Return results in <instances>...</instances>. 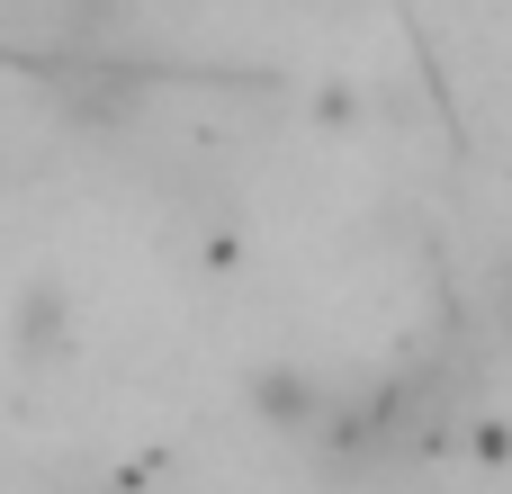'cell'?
Returning a JSON list of instances; mask_svg holds the SVG:
<instances>
[{"instance_id":"6da1fadb","label":"cell","mask_w":512,"mask_h":494,"mask_svg":"<svg viewBox=\"0 0 512 494\" xmlns=\"http://www.w3.org/2000/svg\"><path fill=\"white\" fill-rule=\"evenodd\" d=\"M252 405H261L279 432H315V423H324V387H315L306 369H261V378H252Z\"/></svg>"},{"instance_id":"7a4b0ae2","label":"cell","mask_w":512,"mask_h":494,"mask_svg":"<svg viewBox=\"0 0 512 494\" xmlns=\"http://www.w3.org/2000/svg\"><path fill=\"white\" fill-rule=\"evenodd\" d=\"M45 333H63V297L54 288H27V315H18V342L45 351Z\"/></svg>"}]
</instances>
